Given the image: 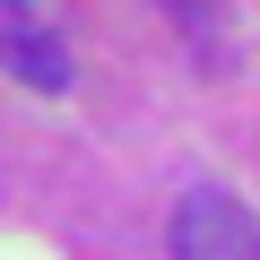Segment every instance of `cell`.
Listing matches in <instances>:
<instances>
[{
	"label": "cell",
	"mask_w": 260,
	"mask_h": 260,
	"mask_svg": "<svg viewBox=\"0 0 260 260\" xmlns=\"http://www.w3.org/2000/svg\"><path fill=\"white\" fill-rule=\"evenodd\" d=\"M0 70H9L18 87H35V95H61L70 87V44L52 26H35L18 0H0Z\"/></svg>",
	"instance_id": "7a4b0ae2"
},
{
	"label": "cell",
	"mask_w": 260,
	"mask_h": 260,
	"mask_svg": "<svg viewBox=\"0 0 260 260\" xmlns=\"http://www.w3.org/2000/svg\"><path fill=\"white\" fill-rule=\"evenodd\" d=\"M174 260H260V225L225 191H191L174 208Z\"/></svg>",
	"instance_id": "6da1fadb"
}]
</instances>
